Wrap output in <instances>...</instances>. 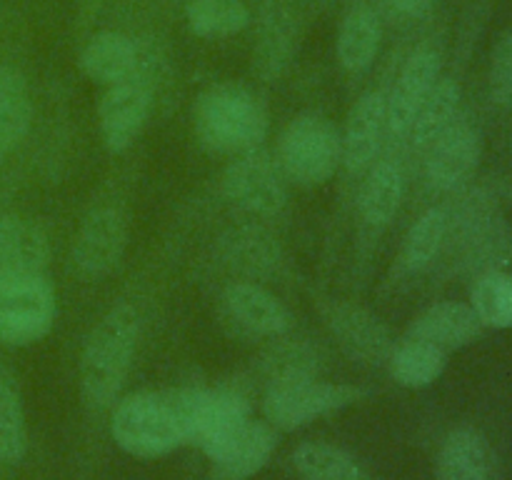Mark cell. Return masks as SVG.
Masks as SVG:
<instances>
[{
  "label": "cell",
  "instance_id": "obj_6",
  "mask_svg": "<svg viewBox=\"0 0 512 480\" xmlns=\"http://www.w3.org/2000/svg\"><path fill=\"white\" fill-rule=\"evenodd\" d=\"M360 395L363 390L353 388V385L325 383L320 378L273 385L265 393V420L280 430L303 428V425L325 418L345 405H353Z\"/></svg>",
  "mask_w": 512,
  "mask_h": 480
},
{
  "label": "cell",
  "instance_id": "obj_17",
  "mask_svg": "<svg viewBox=\"0 0 512 480\" xmlns=\"http://www.w3.org/2000/svg\"><path fill=\"white\" fill-rule=\"evenodd\" d=\"M218 255L220 263L230 273L240 275L250 283L278 275L280 263H283L278 240L260 225H243V228H233L230 233H225L220 238Z\"/></svg>",
  "mask_w": 512,
  "mask_h": 480
},
{
  "label": "cell",
  "instance_id": "obj_5",
  "mask_svg": "<svg viewBox=\"0 0 512 480\" xmlns=\"http://www.w3.org/2000/svg\"><path fill=\"white\" fill-rule=\"evenodd\" d=\"M55 313V293L43 275L0 273V343H38L53 330Z\"/></svg>",
  "mask_w": 512,
  "mask_h": 480
},
{
  "label": "cell",
  "instance_id": "obj_2",
  "mask_svg": "<svg viewBox=\"0 0 512 480\" xmlns=\"http://www.w3.org/2000/svg\"><path fill=\"white\" fill-rule=\"evenodd\" d=\"M193 125L200 145L210 153L240 155L260 148L268 135V113L248 88L220 83L195 100Z\"/></svg>",
  "mask_w": 512,
  "mask_h": 480
},
{
  "label": "cell",
  "instance_id": "obj_31",
  "mask_svg": "<svg viewBox=\"0 0 512 480\" xmlns=\"http://www.w3.org/2000/svg\"><path fill=\"white\" fill-rule=\"evenodd\" d=\"M470 305L483 325L512 328V273L500 270L475 278Z\"/></svg>",
  "mask_w": 512,
  "mask_h": 480
},
{
  "label": "cell",
  "instance_id": "obj_28",
  "mask_svg": "<svg viewBox=\"0 0 512 480\" xmlns=\"http://www.w3.org/2000/svg\"><path fill=\"white\" fill-rule=\"evenodd\" d=\"M185 20L198 38L218 40L240 33L250 23V10L243 0H190Z\"/></svg>",
  "mask_w": 512,
  "mask_h": 480
},
{
  "label": "cell",
  "instance_id": "obj_11",
  "mask_svg": "<svg viewBox=\"0 0 512 480\" xmlns=\"http://www.w3.org/2000/svg\"><path fill=\"white\" fill-rule=\"evenodd\" d=\"M440 53L433 45H420L408 55L388 98V138L405 140L420 105L440 80Z\"/></svg>",
  "mask_w": 512,
  "mask_h": 480
},
{
  "label": "cell",
  "instance_id": "obj_33",
  "mask_svg": "<svg viewBox=\"0 0 512 480\" xmlns=\"http://www.w3.org/2000/svg\"><path fill=\"white\" fill-rule=\"evenodd\" d=\"M488 93L495 105L512 103V28L500 35L490 55Z\"/></svg>",
  "mask_w": 512,
  "mask_h": 480
},
{
  "label": "cell",
  "instance_id": "obj_3",
  "mask_svg": "<svg viewBox=\"0 0 512 480\" xmlns=\"http://www.w3.org/2000/svg\"><path fill=\"white\" fill-rule=\"evenodd\" d=\"M140 320L135 308L118 305L100 318L80 358V388L90 408H108L118 398L138 343Z\"/></svg>",
  "mask_w": 512,
  "mask_h": 480
},
{
  "label": "cell",
  "instance_id": "obj_30",
  "mask_svg": "<svg viewBox=\"0 0 512 480\" xmlns=\"http://www.w3.org/2000/svg\"><path fill=\"white\" fill-rule=\"evenodd\" d=\"M268 388L283 383H295V380L318 378V353L308 343L300 340H285V343L273 345L263 355L260 363Z\"/></svg>",
  "mask_w": 512,
  "mask_h": 480
},
{
  "label": "cell",
  "instance_id": "obj_15",
  "mask_svg": "<svg viewBox=\"0 0 512 480\" xmlns=\"http://www.w3.org/2000/svg\"><path fill=\"white\" fill-rule=\"evenodd\" d=\"M388 135V98L370 90L350 108L343 140V165L350 173H363L378 158Z\"/></svg>",
  "mask_w": 512,
  "mask_h": 480
},
{
  "label": "cell",
  "instance_id": "obj_13",
  "mask_svg": "<svg viewBox=\"0 0 512 480\" xmlns=\"http://www.w3.org/2000/svg\"><path fill=\"white\" fill-rule=\"evenodd\" d=\"M248 418V398L238 388H195L193 415H190V443L198 445L205 455H210Z\"/></svg>",
  "mask_w": 512,
  "mask_h": 480
},
{
  "label": "cell",
  "instance_id": "obj_18",
  "mask_svg": "<svg viewBox=\"0 0 512 480\" xmlns=\"http://www.w3.org/2000/svg\"><path fill=\"white\" fill-rule=\"evenodd\" d=\"M330 330L353 358L365 363H388L395 345L388 328L368 310L350 303H333L325 313Z\"/></svg>",
  "mask_w": 512,
  "mask_h": 480
},
{
  "label": "cell",
  "instance_id": "obj_7",
  "mask_svg": "<svg viewBox=\"0 0 512 480\" xmlns=\"http://www.w3.org/2000/svg\"><path fill=\"white\" fill-rule=\"evenodd\" d=\"M278 160L263 148L240 153L223 175V190L230 203L255 215H275L285 208L288 183Z\"/></svg>",
  "mask_w": 512,
  "mask_h": 480
},
{
  "label": "cell",
  "instance_id": "obj_10",
  "mask_svg": "<svg viewBox=\"0 0 512 480\" xmlns=\"http://www.w3.org/2000/svg\"><path fill=\"white\" fill-rule=\"evenodd\" d=\"M223 323L240 338H278L290 328V313L273 293L250 280H238L220 298Z\"/></svg>",
  "mask_w": 512,
  "mask_h": 480
},
{
  "label": "cell",
  "instance_id": "obj_29",
  "mask_svg": "<svg viewBox=\"0 0 512 480\" xmlns=\"http://www.w3.org/2000/svg\"><path fill=\"white\" fill-rule=\"evenodd\" d=\"M445 238H448V210L430 208L428 213H423L415 220L408 238H405L403 253H400L403 270L420 273L428 265H433L438 255L443 253Z\"/></svg>",
  "mask_w": 512,
  "mask_h": 480
},
{
  "label": "cell",
  "instance_id": "obj_4",
  "mask_svg": "<svg viewBox=\"0 0 512 480\" xmlns=\"http://www.w3.org/2000/svg\"><path fill=\"white\" fill-rule=\"evenodd\" d=\"M278 163L285 178L300 188L328 183L343 163L340 130L325 115H298L280 135Z\"/></svg>",
  "mask_w": 512,
  "mask_h": 480
},
{
  "label": "cell",
  "instance_id": "obj_32",
  "mask_svg": "<svg viewBox=\"0 0 512 480\" xmlns=\"http://www.w3.org/2000/svg\"><path fill=\"white\" fill-rule=\"evenodd\" d=\"M28 448L20 390L8 373H0V463H18Z\"/></svg>",
  "mask_w": 512,
  "mask_h": 480
},
{
  "label": "cell",
  "instance_id": "obj_20",
  "mask_svg": "<svg viewBox=\"0 0 512 480\" xmlns=\"http://www.w3.org/2000/svg\"><path fill=\"white\" fill-rule=\"evenodd\" d=\"M435 473H438V480H493V445L475 428L453 430L445 435L440 445Z\"/></svg>",
  "mask_w": 512,
  "mask_h": 480
},
{
  "label": "cell",
  "instance_id": "obj_16",
  "mask_svg": "<svg viewBox=\"0 0 512 480\" xmlns=\"http://www.w3.org/2000/svg\"><path fill=\"white\" fill-rule=\"evenodd\" d=\"M275 430L268 420L248 418L225 443L208 455L215 480H248L270 460Z\"/></svg>",
  "mask_w": 512,
  "mask_h": 480
},
{
  "label": "cell",
  "instance_id": "obj_14",
  "mask_svg": "<svg viewBox=\"0 0 512 480\" xmlns=\"http://www.w3.org/2000/svg\"><path fill=\"white\" fill-rule=\"evenodd\" d=\"M150 63V55L143 53L133 38L115 30L93 35L88 45L80 53V68L90 80L100 85H118L125 80H145V65Z\"/></svg>",
  "mask_w": 512,
  "mask_h": 480
},
{
  "label": "cell",
  "instance_id": "obj_24",
  "mask_svg": "<svg viewBox=\"0 0 512 480\" xmlns=\"http://www.w3.org/2000/svg\"><path fill=\"white\" fill-rule=\"evenodd\" d=\"M33 118L25 78L15 68L0 65V160L13 153L15 145L25 138Z\"/></svg>",
  "mask_w": 512,
  "mask_h": 480
},
{
  "label": "cell",
  "instance_id": "obj_12",
  "mask_svg": "<svg viewBox=\"0 0 512 480\" xmlns=\"http://www.w3.org/2000/svg\"><path fill=\"white\" fill-rule=\"evenodd\" d=\"M153 108V85L145 80H125L110 85L98 108L100 133L110 153H123L143 130Z\"/></svg>",
  "mask_w": 512,
  "mask_h": 480
},
{
  "label": "cell",
  "instance_id": "obj_26",
  "mask_svg": "<svg viewBox=\"0 0 512 480\" xmlns=\"http://www.w3.org/2000/svg\"><path fill=\"white\" fill-rule=\"evenodd\" d=\"M390 373L405 388H425L443 375L448 353L425 340L405 338L390 355Z\"/></svg>",
  "mask_w": 512,
  "mask_h": 480
},
{
  "label": "cell",
  "instance_id": "obj_21",
  "mask_svg": "<svg viewBox=\"0 0 512 480\" xmlns=\"http://www.w3.org/2000/svg\"><path fill=\"white\" fill-rule=\"evenodd\" d=\"M48 260V235L38 223L20 215L0 218V273L43 275Z\"/></svg>",
  "mask_w": 512,
  "mask_h": 480
},
{
  "label": "cell",
  "instance_id": "obj_9",
  "mask_svg": "<svg viewBox=\"0 0 512 480\" xmlns=\"http://www.w3.org/2000/svg\"><path fill=\"white\" fill-rule=\"evenodd\" d=\"M483 143L470 120L455 118L425 150V180L438 193H450L473 178Z\"/></svg>",
  "mask_w": 512,
  "mask_h": 480
},
{
  "label": "cell",
  "instance_id": "obj_34",
  "mask_svg": "<svg viewBox=\"0 0 512 480\" xmlns=\"http://www.w3.org/2000/svg\"><path fill=\"white\" fill-rule=\"evenodd\" d=\"M385 3L405 18H423L438 5V0H385Z\"/></svg>",
  "mask_w": 512,
  "mask_h": 480
},
{
  "label": "cell",
  "instance_id": "obj_25",
  "mask_svg": "<svg viewBox=\"0 0 512 480\" xmlns=\"http://www.w3.org/2000/svg\"><path fill=\"white\" fill-rule=\"evenodd\" d=\"M460 108V85L453 78H443L435 83V88L430 90V95L425 98V103L420 105L418 115H415L413 125H410L408 138L410 145L420 153L430 148L435 143L440 133L458 118Z\"/></svg>",
  "mask_w": 512,
  "mask_h": 480
},
{
  "label": "cell",
  "instance_id": "obj_19",
  "mask_svg": "<svg viewBox=\"0 0 512 480\" xmlns=\"http://www.w3.org/2000/svg\"><path fill=\"white\" fill-rule=\"evenodd\" d=\"M483 328L485 325L475 315L473 305L458 303V300H443V303L430 305L428 310H423L410 323L408 338L425 340V343L438 345L448 353V350L473 343L483 333Z\"/></svg>",
  "mask_w": 512,
  "mask_h": 480
},
{
  "label": "cell",
  "instance_id": "obj_23",
  "mask_svg": "<svg viewBox=\"0 0 512 480\" xmlns=\"http://www.w3.org/2000/svg\"><path fill=\"white\" fill-rule=\"evenodd\" d=\"M405 193L403 173L390 160H380L368 168L360 188V215L370 228H385L395 218Z\"/></svg>",
  "mask_w": 512,
  "mask_h": 480
},
{
  "label": "cell",
  "instance_id": "obj_27",
  "mask_svg": "<svg viewBox=\"0 0 512 480\" xmlns=\"http://www.w3.org/2000/svg\"><path fill=\"white\" fill-rule=\"evenodd\" d=\"M293 468L303 480H370L348 450L330 443H303L293 453Z\"/></svg>",
  "mask_w": 512,
  "mask_h": 480
},
{
  "label": "cell",
  "instance_id": "obj_22",
  "mask_svg": "<svg viewBox=\"0 0 512 480\" xmlns=\"http://www.w3.org/2000/svg\"><path fill=\"white\" fill-rule=\"evenodd\" d=\"M383 40V23L375 8L358 3L345 13L338 33V60L348 73L360 75L375 63Z\"/></svg>",
  "mask_w": 512,
  "mask_h": 480
},
{
  "label": "cell",
  "instance_id": "obj_1",
  "mask_svg": "<svg viewBox=\"0 0 512 480\" xmlns=\"http://www.w3.org/2000/svg\"><path fill=\"white\" fill-rule=\"evenodd\" d=\"M195 388L135 393L120 400L113 413V438L125 453L158 458L190 443Z\"/></svg>",
  "mask_w": 512,
  "mask_h": 480
},
{
  "label": "cell",
  "instance_id": "obj_8",
  "mask_svg": "<svg viewBox=\"0 0 512 480\" xmlns=\"http://www.w3.org/2000/svg\"><path fill=\"white\" fill-rule=\"evenodd\" d=\"M128 245V220L113 205L95 208L80 225L73 243V268L80 278L95 280L120 263Z\"/></svg>",
  "mask_w": 512,
  "mask_h": 480
}]
</instances>
